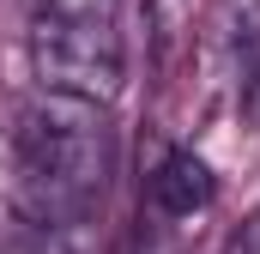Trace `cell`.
<instances>
[{
  "instance_id": "6da1fadb",
  "label": "cell",
  "mask_w": 260,
  "mask_h": 254,
  "mask_svg": "<svg viewBox=\"0 0 260 254\" xmlns=\"http://www.w3.org/2000/svg\"><path fill=\"white\" fill-rule=\"evenodd\" d=\"M18 176L43 212H79L109 176V121L97 103L37 91L18 109Z\"/></svg>"
},
{
  "instance_id": "7a4b0ae2",
  "label": "cell",
  "mask_w": 260,
  "mask_h": 254,
  "mask_svg": "<svg viewBox=\"0 0 260 254\" xmlns=\"http://www.w3.org/2000/svg\"><path fill=\"white\" fill-rule=\"evenodd\" d=\"M30 67H37L43 91H61L79 103H109L121 91V37H115V24L30 18Z\"/></svg>"
},
{
  "instance_id": "3957f363",
  "label": "cell",
  "mask_w": 260,
  "mask_h": 254,
  "mask_svg": "<svg viewBox=\"0 0 260 254\" xmlns=\"http://www.w3.org/2000/svg\"><path fill=\"white\" fill-rule=\"evenodd\" d=\"M206 200H212L206 164H200L194 151H170V157L157 164V176H151V206L170 212V218H194Z\"/></svg>"
},
{
  "instance_id": "277c9868",
  "label": "cell",
  "mask_w": 260,
  "mask_h": 254,
  "mask_svg": "<svg viewBox=\"0 0 260 254\" xmlns=\"http://www.w3.org/2000/svg\"><path fill=\"white\" fill-rule=\"evenodd\" d=\"M212 43L224 49V61L230 67H254L260 55V0H224L218 6V18H212Z\"/></svg>"
},
{
  "instance_id": "5b68a950",
  "label": "cell",
  "mask_w": 260,
  "mask_h": 254,
  "mask_svg": "<svg viewBox=\"0 0 260 254\" xmlns=\"http://www.w3.org/2000/svg\"><path fill=\"white\" fill-rule=\"evenodd\" d=\"M30 18H61V24H115V0H30Z\"/></svg>"
},
{
  "instance_id": "8992f818",
  "label": "cell",
  "mask_w": 260,
  "mask_h": 254,
  "mask_svg": "<svg viewBox=\"0 0 260 254\" xmlns=\"http://www.w3.org/2000/svg\"><path fill=\"white\" fill-rule=\"evenodd\" d=\"M224 254H260V206L230 230V242H224Z\"/></svg>"
},
{
  "instance_id": "52a82bcc",
  "label": "cell",
  "mask_w": 260,
  "mask_h": 254,
  "mask_svg": "<svg viewBox=\"0 0 260 254\" xmlns=\"http://www.w3.org/2000/svg\"><path fill=\"white\" fill-rule=\"evenodd\" d=\"M248 121L260 127V73H254V79H248Z\"/></svg>"
}]
</instances>
